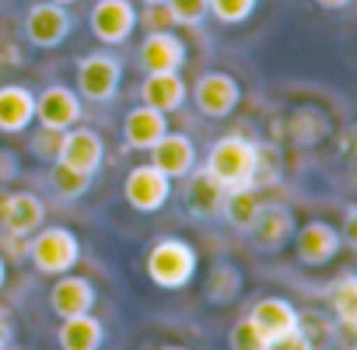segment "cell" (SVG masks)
I'll return each instance as SVG.
<instances>
[{"mask_svg": "<svg viewBox=\"0 0 357 350\" xmlns=\"http://www.w3.org/2000/svg\"><path fill=\"white\" fill-rule=\"evenodd\" d=\"M123 84V63L109 53H88L77 63V95L88 102H112Z\"/></svg>", "mask_w": 357, "mask_h": 350, "instance_id": "cell-4", "label": "cell"}, {"mask_svg": "<svg viewBox=\"0 0 357 350\" xmlns=\"http://www.w3.org/2000/svg\"><path fill=\"white\" fill-rule=\"evenodd\" d=\"M151 165L168 179H186L197 165V147L186 133H165L151 147Z\"/></svg>", "mask_w": 357, "mask_h": 350, "instance_id": "cell-14", "label": "cell"}, {"mask_svg": "<svg viewBox=\"0 0 357 350\" xmlns=\"http://www.w3.org/2000/svg\"><path fill=\"white\" fill-rule=\"evenodd\" d=\"M238 98H242V88H238V81H235L231 74H204V77L193 84V102H197V109H200L204 116H211V119L231 116L235 105H238Z\"/></svg>", "mask_w": 357, "mask_h": 350, "instance_id": "cell-10", "label": "cell"}, {"mask_svg": "<svg viewBox=\"0 0 357 350\" xmlns=\"http://www.w3.org/2000/svg\"><path fill=\"white\" fill-rule=\"evenodd\" d=\"M50 308L60 315V319H70V315H84L95 308V287L84 280V277H70L63 273L53 291H50Z\"/></svg>", "mask_w": 357, "mask_h": 350, "instance_id": "cell-16", "label": "cell"}, {"mask_svg": "<svg viewBox=\"0 0 357 350\" xmlns=\"http://www.w3.org/2000/svg\"><path fill=\"white\" fill-rule=\"evenodd\" d=\"M221 200H225V190L200 168L190 179V186H186V211L193 218H214L221 211Z\"/></svg>", "mask_w": 357, "mask_h": 350, "instance_id": "cell-22", "label": "cell"}, {"mask_svg": "<svg viewBox=\"0 0 357 350\" xmlns=\"http://www.w3.org/2000/svg\"><path fill=\"white\" fill-rule=\"evenodd\" d=\"M11 315H8V308H0V350H8V343H11Z\"/></svg>", "mask_w": 357, "mask_h": 350, "instance_id": "cell-37", "label": "cell"}, {"mask_svg": "<svg viewBox=\"0 0 357 350\" xmlns=\"http://www.w3.org/2000/svg\"><path fill=\"white\" fill-rule=\"evenodd\" d=\"M298 329L308 336V343H312V347H315L319 340H326V336H329L326 319H322V315H315V312H301V315H298Z\"/></svg>", "mask_w": 357, "mask_h": 350, "instance_id": "cell-34", "label": "cell"}, {"mask_svg": "<svg viewBox=\"0 0 357 350\" xmlns=\"http://www.w3.org/2000/svg\"><path fill=\"white\" fill-rule=\"evenodd\" d=\"M140 15V11H137ZM147 32H172L175 29V22H172V15H168V8L165 4H147V11L137 18Z\"/></svg>", "mask_w": 357, "mask_h": 350, "instance_id": "cell-32", "label": "cell"}, {"mask_svg": "<svg viewBox=\"0 0 357 350\" xmlns=\"http://www.w3.org/2000/svg\"><path fill=\"white\" fill-rule=\"evenodd\" d=\"M315 4H319L322 11H343V8L350 4V0H315Z\"/></svg>", "mask_w": 357, "mask_h": 350, "instance_id": "cell-38", "label": "cell"}, {"mask_svg": "<svg viewBox=\"0 0 357 350\" xmlns=\"http://www.w3.org/2000/svg\"><path fill=\"white\" fill-rule=\"evenodd\" d=\"M4 280H8V263H4V256H0V287H4Z\"/></svg>", "mask_w": 357, "mask_h": 350, "instance_id": "cell-40", "label": "cell"}, {"mask_svg": "<svg viewBox=\"0 0 357 350\" xmlns=\"http://www.w3.org/2000/svg\"><path fill=\"white\" fill-rule=\"evenodd\" d=\"M287 133H291L298 144L312 147V144H319V140L329 133V119H326V112H319V109H312V105H301V109L291 112Z\"/></svg>", "mask_w": 357, "mask_h": 350, "instance_id": "cell-24", "label": "cell"}, {"mask_svg": "<svg viewBox=\"0 0 357 350\" xmlns=\"http://www.w3.org/2000/svg\"><path fill=\"white\" fill-rule=\"evenodd\" d=\"M256 11V0H207V15H214L225 25H238Z\"/></svg>", "mask_w": 357, "mask_h": 350, "instance_id": "cell-29", "label": "cell"}, {"mask_svg": "<svg viewBox=\"0 0 357 350\" xmlns=\"http://www.w3.org/2000/svg\"><path fill=\"white\" fill-rule=\"evenodd\" d=\"M102 137L88 126H70L60 133V144H56V161L81 172V175H95L102 168Z\"/></svg>", "mask_w": 357, "mask_h": 350, "instance_id": "cell-7", "label": "cell"}, {"mask_svg": "<svg viewBox=\"0 0 357 350\" xmlns=\"http://www.w3.org/2000/svg\"><path fill=\"white\" fill-rule=\"evenodd\" d=\"M46 207L36 193H11L8 197V214H4V231L15 238H29L43 228Z\"/></svg>", "mask_w": 357, "mask_h": 350, "instance_id": "cell-18", "label": "cell"}, {"mask_svg": "<svg viewBox=\"0 0 357 350\" xmlns=\"http://www.w3.org/2000/svg\"><path fill=\"white\" fill-rule=\"evenodd\" d=\"M36 119L50 133L70 130L81 119V98H77V91H70L63 84H50L46 91H39L36 95Z\"/></svg>", "mask_w": 357, "mask_h": 350, "instance_id": "cell-9", "label": "cell"}, {"mask_svg": "<svg viewBox=\"0 0 357 350\" xmlns=\"http://www.w3.org/2000/svg\"><path fill=\"white\" fill-rule=\"evenodd\" d=\"M29 259L39 273H50V277H63L77 266L81 259V242L70 228H39L29 242Z\"/></svg>", "mask_w": 357, "mask_h": 350, "instance_id": "cell-3", "label": "cell"}, {"mask_svg": "<svg viewBox=\"0 0 357 350\" xmlns=\"http://www.w3.org/2000/svg\"><path fill=\"white\" fill-rule=\"evenodd\" d=\"M249 319H252L256 329L270 340V336H280V333H287V329L298 326V308H294L291 301H284V298H259V301L252 305Z\"/></svg>", "mask_w": 357, "mask_h": 350, "instance_id": "cell-20", "label": "cell"}, {"mask_svg": "<svg viewBox=\"0 0 357 350\" xmlns=\"http://www.w3.org/2000/svg\"><path fill=\"white\" fill-rule=\"evenodd\" d=\"M8 190H0V228H4V214H8Z\"/></svg>", "mask_w": 357, "mask_h": 350, "instance_id": "cell-39", "label": "cell"}, {"mask_svg": "<svg viewBox=\"0 0 357 350\" xmlns=\"http://www.w3.org/2000/svg\"><path fill=\"white\" fill-rule=\"evenodd\" d=\"M144 4H165V0H144Z\"/></svg>", "mask_w": 357, "mask_h": 350, "instance_id": "cell-42", "label": "cell"}, {"mask_svg": "<svg viewBox=\"0 0 357 350\" xmlns=\"http://www.w3.org/2000/svg\"><path fill=\"white\" fill-rule=\"evenodd\" d=\"M175 25H200L207 18V0H165Z\"/></svg>", "mask_w": 357, "mask_h": 350, "instance_id": "cell-31", "label": "cell"}, {"mask_svg": "<svg viewBox=\"0 0 357 350\" xmlns=\"http://www.w3.org/2000/svg\"><path fill=\"white\" fill-rule=\"evenodd\" d=\"M340 249H343V238L329 221H308V225L294 228V252L305 266H322V263L336 259Z\"/></svg>", "mask_w": 357, "mask_h": 350, "instance_id": "cell-11", "label": "cell"}, {"mask_svg": "<svg viewBox=\"0 0 357 350\" xmlns=\"http://www.w3.org/2000/svg\"><path fill=\"white\" fill-rule=\"evenodd\" d=\"M123 197H126V204H130L133 211L154 214L158 207L168 204V197H172V179H168V175H161L151 161H147V165H137V168L126 172V179H123Z\"/></svg>", "mask_w": 357, "mask_h": 350, "instance_id": "cell-5", "label": "cell"}, {"mask_svg": "<svg viewBox=\"0 0 357 350\" xmlns=\"http://www.w3.org/2000/svg\"><path fill=\"white\" fill-rule=\"evenodd\" d=\"M70 25L74 22H70V11L63 4L43 0V4H32L25 15V39L39 50H56L70 36Z\"/></svg>", "mask_w": 357, "mask_h": 350, "instance_id": "cell-6", "label": "cell"}, {"mask_svg": "<svg viewBox=\"0 0 357 350\" xmlns=\"http://www.w3.org/2000/svg\"><path fill=\"white\" fill-rule=\"evenodd\" d=\"M252 161H256V140H249L245 133H225V137H218L211 144V154L204 161V172L228 193V190L249 186Z\"/></svg>", "mask_w": 357, "mask_h": 350, "instance_id": "cell-1", "label": "cell"}, {"mask_svg": "<svg viewBox=\"0 0 357 350\" xmlns=\"http://www.w3.org/2000/svg\"><path fill=\"white\" fill-rule=\"evenodd\" d=\"M88 25H91V36L98 43H109V46H119L130 39L133 25H137V8L130 0H95V8L88 15Z\"/></svg>", "mask_w": 357, "mask_h": 350, "instance_id": "cell-8", "label": "cell"}, {"mask_svg": "<svg viewBox=\"0 0 357 350\" xmlns=\"http://www.w3.org/2000/svg\"><path fill=\"white\" fill-rule=\"evenodd\" d=\"M140 102L158 109V112H175L178 105L186 102V81L178 70H168V74H147L144 84H140Z\"/></svg>", "mask_w": 357, "mask_h": 350, "instance_id": "cell-17", "label": "cell"}, {"mask_svg": "<svg viewBox=\"0 0 357 350\" xmlns=\"http://www.w3.org/2000/svg\"><path fill=\"white\" fill-rule=\"evenodd\" d=\"M259 207H263V200H259V193L249 190V186H242V190H228L225 200H221V214H225V221H228L231 228H238V231H249V228H252V221L259 218Z\"/></svg>", "mask_w": 357, "mask_h": 350, "instance_id": "cell-23", "label": "cell"}, {"mask_svg": "<svg viewBox=\"0 0 357 350\" xmlns=\"http://www.w3.org/2000/svg\"><path fill=\"white\" fill-rule=\"evenodd\" d=\"M228 347L231 350H266V336L256 329L252 319H238L228 333Z\"/></svg>", "mask_w": 357, "mask_h": 350, "instance_id": "cell-30", "label": "cell"}, {"mask_svg": "<svg viewBox=\"0 0 357 350\" xmlns=\"http://www.w3.org/2000/svg\"><path fill=\"white\" fill-rule=\"evenodd\" d=\"M197 273V252L190 242L183 238H161L151 245L147 252V277L165 287V291H178L186 287Z\"/></svg>", "mask_w": 357, "mask_h": 350, "instance_id": "cell-2", "label": "cell"}, {"mask_svg": "<svg viewBox=\"0 0 357 350\" xmlns=\"http://www.w3.org/2000/svg\"><path fill=\"white\" fill-rule=\"evenodd\" d=\"M53 4H63L67 8V4H74V0H53Z\"/></svg>", "mask_w": 357, "mask_h": 350, "instance_id": "cell-41", "label": "cell"}, {"mask_svg": "<svg viewBox=\"0 0 357 350\" xmlns=\"http://www.w3.org/2000/svg\"><path fill=\"white\" fill-rule=\"evenodd\" d=\"M280 147L273 144H256V161H252V175H249V190H270L280 183Z\"/></svg>", "mask_w": 357, "mask_h": 350, "instance_id": "cell-25", "label": "cell"}, {"mask_svg": "<svg viewBox=\"0 0 357 350\" xmlns=\"http://www.w3.org/2000/svg\"><path fill=\"white\" fill-rule=\"evenodd\" d=\"M165 350H186V347H165Z\"/></svg>", "mask_w": 357, "mask_h": 350, "instance_id": "cell-43", "label": "cell"}, {"mask_svg": "<svg viewBox=\"0 0 357 350\" xmlns=\"http://www.w3.org/2000/svg\"><path fill=\"white\" fill-rule=\"evenodd\" d=\"M36 119V95L25 84L0 88V133H22Z\"/></svg>", "mask_w": 357, "mask_h": 350, "instance_id": "cell-19", "label": "cell"}, {"mask_svg": "<svg viewBox=\"0 0 357 350\" xmlns=\"http://www.w3.org/2000/svg\"><path fill=\"white\" fill-rule=\"evenodd\" d=\"M56 340H60V350H98L102 340H105V326L91 312L70 315V319L60 322Z\"/></svg>", "mask_w": 357, "mask_h": 350, "instance_id": "cell-21", "label": "cell"}, {"mask_svg": "<svg viewBox=\"0 0 357 350\" xmlns=\"http://www.w3.org/2000/svg\"><path fill=\"white\" fill-rule=\"evenodd\" d=\"M329 294H333V312L343 322V329H354L357 326V277H350V273L340 277Z\"/></svg>", "mask_w": 357, "mask_h": 350, "instance_id": "cell-27", "label": "cell"}, {"mask_svg": "<svg viewBox=\"0 0 357 350\" xmlns=\"http://www.w3.org/2000/svg\"><path fill=\"white\" fill-rule=\"evenodd\" d=\"M294 214L284 207V204H263L259 207V218L252 221L249 235H252V245L263 249V252H277L284 249L291 238H294Z\"/></svg>", "mask_w": 357, "mask_h": 350, "instance_id": "cell-12", "label": "cell"}, {"mask_svg": "<svg viewBox=\"0 0 357 350\" xmlns=\"http://www.w3.org/2000/svg\"><path fill=\"white\" fill-rule=\"evenodd\" d=\"M266 350H315V347H312L308 336L294 326V329H287V333H280V336H270V340H266Z\"/></svg>", "mask_w": 357, "mask_h": 350, "instance_id": "cell-33", "label": "cell"}, {"mask_svg": "<svg viewBox=\"0 0 357 350\" xmlns=\"http://www.w3.org/2000/svg\"><path fill=\"white\" fill-rule=\"evenodd\" d=\"M168 133V119H165V112H158V109H151V105H133L126 116H123V140H126V147H133V151H151L161 137Z\"/></svg>", "mask_w": 357, "mask_h": 350, "instance_id": "cell-15", "label": "cell"}, {"mask_svg": "<svg viewBox=\"0 0 357 350\" xmlns=\"http://www.w3.org/2000/svg\"><path fill=\"white\" fill-rule=\"evenodd\" d=\"M242 291V273L235 263H214L211 277H207V298L225 305V301H235V294Z\"/></svg>", "mask_w": 357, "mask_h": 350, "instance_id": "cell-26", "label": "cell"}, {"mask_svg": "<svg viewBox=\"0 0 357 350\" xmlns=\"http://www.w3.org/2000/svg\"><path fill=\"white\" fill-rule=\"evenodd\" d=\"M354 225H357V207H347V221H343V245H357V231H354Z\"/></svg>", "mask_w": 357, "mask_h": 350, "instance_id": "cell-35", "label": "cell"}, {"mask_svg": "<svg viewBox=\"0 0 357 350\" xmlns=\"http://www.w3.org/2000/svg\"><path fill=\"white\" fill-rule=\"evenodd\" d=\"M15 158H11V151H0V186H4V183H11L15 179Z\"/></svg>", "mask_w": 357, "mask_h": 350, "instance_id": "cell-36", "label": "cell"}, {"mask_svg": "<svg viewBox=\"0 0 357 350\" xmlns=\"http://www.w3.org/2000/svg\"><path fill=\"white\" fill-rule=\"evenodd\" d=\"M137 60L147 74H168L186 63V43L175 32H147V39L137 50Z\"/></svg>", "mask_w": 357, "mask_h": 350, "instance_id": "cell-13", "label": "cell"}, {"mask_svg": "<svg viewBox=\"0 0 357 350\" xmlns=\"http://www.w3.org/2000/svg\"><path fill=\"white\" fill-rule=\"evenodd\" d=\"M88 186H91V175H81V172H74V168H67V165H60V161L53 165V190H56L63 200L84 197Z\"/></svg>", "mask_w": 357, "mask_h": 350, "instance_id": "cell-28", "label": "cell"}]
</instances>
